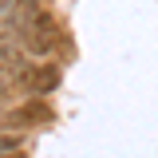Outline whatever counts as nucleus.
Returning <instances> with one entry per match:
<instances>
[{
    "mask_svg": "<svg viewBox=\"0 0 158 158\" xmlns=\"http://www.w3.org/2000/svg\"><path fill=\"white\" fill-rule=\"evenodd\" d=\"M20 44H24V52H28V56L48 59L52 52H59V48H63V28H59L56 20L44 12V16L28 28V32H20Z\"/></svg>",
    "mask_w": 158,
    "mask_h": 158,
    "instance_id": "nucleus-1",
    "label": "nucleus"
},
{
    "mask_svg": "<svg viewBox=\"0 0 158 158\" xmlns=\"http://www.w3.org/2000/svg\"><path fill=\"white\" fill-rule=\"evenodd\" d=\"M20 83H24L32 95H52V91L59 87V67L56 63H40V67H32Z\"/></svg>",
    "mask_w": 158,
    "mask_h": 158,
    "instance_id": "nucleus-2",
    "label": "nucleus"
},
{
    "mask_svg": "<svg viewBox=\"0 0 158 158\" xmlns=\"http://www.w3.org/2000/svg\"><path fill=\"white\" fill-rule=\"evenodd\" d=\"M52 115L40 99H32L28 107H20V115H12V127H36V123H44V118Z\"/></svg>",
    "mask_w": 158,
    "mask_h": 158,
    "instance_id": "nucleus-3",
    "label": "nucleus"
},
{
    "mask_svg": "<svg viewBox=\"0 0 158 158\" xmlns=\"http://www.w3.org/2000/svg\"><path fill=\"white\" fill-rule=\"evenodd\" d=\"M12 4H16V0H0V12H8V8H12Z\"/></svg>",
    "mask_w": 158,
    "mask_h": 158,
    "instance_id": "nucleus-4",
    "label": "nucleus"
}]
</instances>
